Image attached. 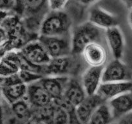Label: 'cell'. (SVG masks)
Here are the masks:
<instances>
[{"label": "cell", "instance_id": "cell-9", "mask_svg": "<svg viewBox=\"0 0 132 124\" xmlns=\"http://www.w3.org/2000/svg\"><path fill=\"white\" fill-rule=\"evenodd\" d=\"M25 99L34 111L45 108L54 102V99L40 83L39 80L27 84V92Z\"/></svg>", "mask_w": 132, "mask_h": 124}, {"label": "cell", "instance_id": "cell-23", "mask_svg": "<svg viewBox=\"0 0 132 124\" xmlns=\"http://www.w3.org/2000/svg\"><path fill=\"white\" fill-rule=\"evenodd\" d=\"M68 0H48L50 10L61 11L64 9Z\"/></svg>", "mask_w": 132, "mask_h": 124}, {"label": "cell", "instance_id": "cell-6", "mask_svg": "<svg viewBox=\"0 0 132 124\" xmlns=\"http://www.w3.org/2000/svg\"><path fill=\"white\" fill-rule=\"evenodd\" d=\"M37 40L41 42L51 58L68 56L72 54L71 36H39Z\"/></svg>", "mask_w": 132, "mask_h": 124}, {"label": "cell", "instance_id": "cell-8", "mask_svg": "<svg viewBox=\"0 0 132 124\" xmlns=\"http://www.w3.org/2000/svg\"><path fill=\"white\" fill-rule=\"evenodd\" d=\"M34 115L45 124H70L68 112L54 101L50 105L34 111Z\"/></svg>", "mask_w": 132, "mask_h": 124}, {"label": "cell", "instance_id": "cell-31", "mask_svg": "<svg viewBox=\"0 0 132 124\" xmlns=\"http://www.w3.org/2000/svg\"><path fill=\"white\" fill-rule=\"evenodd\" d=\"M7 16H8V14H6V13L5 12H3L0 10V21H2L3 20V19H5Z\"/></svg>", "mask_w": 132, "mask_h": 124}, {"label": "cell", "instance_id": "cell-16", "mask_svg": "<svg viewBox=\"0 0 132 124\" xmlns=\"http://www.w3.org/2000/svg\"><path fill=\"white\" fill-rule=\"evenodd\" d=\"M132 91V81L102 83L97 94L104 102L110 99L128 92Z\"/></svg>", "mask_w": 132, "mask_h": 124}, {"label": "cell", "instance_id": "cell-12", "mask_svg": "<svg viewBox=\"0 0 132 124\" xmlns=\"http://www.w3.org/2000/svg\"><path fill=\"white\" fill-rule=\"evenodd\" d=\"M88 21L103 30H107L119 24L117 16L104 10L99 6H95L89 12Z\"/></svg>", "mask_w": 132, "mask_h": 124}, {"label": "cell", "instance_id": "cell-28", "mask_svg": "<svg viewBox=\"0 0 132 124\" xmlns=\"http://www.w3.org/2000/svg\"><path fill=\"white\" fill-rule=\"evenodd\" d=\"M97 0H78L79 2L83 5H89L92 4L93 3L95 2Z\"/></svg>", "mask_w": 132, "mask_h": 124}, {"label": "cell", "instance_id": "cell-19", "mask_svg": "<svg viewBox=\"0 0 132 124\" xmlns=\"http://www.w3.org/2000/svg\"><path fill=\"white\" fill-rule=\"evenodd\" d=\"M72 61L70 56L52 58L47 65L41 67V74L43 76H64L70 69Z\"/></svg>", "mask_w": 132, "mask_h": 124}, {"label": "cell", "instance_id": "cell-32", "mask_svg": "<svg viewBox=\"0 0 132 124\" xmlns=\"http://www.w3.org/2000/svg\"><path fill=\"white\" fill-rule=\"evenodd\" d=\"M1 78H2L0 77V100L1 99Z\"/></svg>", "mask_w": 132, "mask_h": 124}, {"label": "cell", "instance_id": "cell-22", "mask_svg": "<svg viewBox=\"0 0 132 124\" xmlns=\"http://www.w3.org/2000/svg\"><path fill=\"white\" fill-rule=\"evenodd\" d=\"M18 0H0V10L9 14L11 12H17Z\"/></svg>", "mask_w": 132, "mask_h": 124}, {"label": "cell", "instance_id": "cell-30", "mask_svg": "<svg viewBox=\"0 0 132 124\" xmlns=\"http://www.w3.org/2000/svg\"><path fill=\"white\" fill-rule=\"evenodd\" d=\"M128 23L130 25V27L132 29V10L130 11L128 14Z\"/></svg>", "mask_w": 132, "mask_h": 124}, {"label": "cell", "instance_id": "cell-14", "mask_svg": "<svg viewBox=\"0 0 132 124\" xmlns=\"http://www.w3.org/2000/svg\"><path fill=\"white\" fill-rule=\"evenodd\" d=\"M104 67H90L83 72L81 84L87 96L97 94L102 83Z\"/></svg>", "mask_w": 132, "mask_h": 124}, {"label": "cell", "instance_id": "cell-20", "mask_svg": "<svg viewBox=\"0 0 132 124\" xmlns=\"http://www.w3.org/2000/svg\"><path fill=\"white\" fill-rule=\"evenodd\" d=\"M86 96L87 95L82 87L81 82L76 79L70 78L62 98L66 102L76 108Z\"/></svg>", "mask_w": 132, "mask_h": 124}, {"label": "cell", "instance_id": "cell-11", "mask_svg": "<svg viewBox=\"0 0 132 124\" xmlns=\"http://www.w3.org/2000/svg\"><path fill=\"white\" fill-rule=\"evenodd\" d=\"M85 61L90 67H104L108 59V53L101 43L88 45L81 52Z\"/></svg>", "mask_w": 132, "mask_h": 124}, {"label": "cell", "instance_id": "cell-29", "mask_svg": "<svg viewBox=\"0 0 132 124\" xmlns=\"http://www.w3.org/2000/svg\"><path fill=\"white\" fill-rule=\"evenodd\" d=\"M122 2L128 9L132 10V0H122Z\"/></svg>", "mask_w": 132, "mask_h": 124}, {"label": "cell", "instance_id": "cell-24", "mask_svg": "<svg viewBox=\"0 0 132 124\" xmlns=\"http://www.w3.org/2000/svg\"><path fill=\"white\" fill-rule=\"evenodd\" d=\"M119 123L120 124H132V112L121 118Z\"/></svg>", "mask_w": 132, "mask_h": 124}, {"label": "cell", "instance_id": "cell-13", "mask_svg": "<svg viewBox=\"0 0 132 124\" xmlns=\"http://www.w3.org/2000/svg\"><path fill=\"white\" fill-rule=\"evenodd\" d=\"M69 80L66 76H44L39 82L53 99L56 101L63 98Z\"/></svg>", "mask_w": 132, "mask_h": 124}, {"label": "cell", "instance_id": "cell-3", "mask_svg": "<svg viewBox=\"0 0 132 124\" xmlns=\"http://www.w3.org/2000/svg\"><path fill=\"white\" fill-rule=\"evenodd\" d=\"M102 30L88 21L74 27L71 34L72 54H81L89 44L101 43Z\"/></svg>", "mask_w": 132, "mask_h": 124}, {"label": "cell", "instance_id": "cell-27", "mask_svg": "<svg viewBox=\"0 0 132 124\" xmlns=\"http://www.w3.org/2000/svg\"><path fill=\"white\" fill-rule=\"evenodd\" d=\"M0 124H6L3 108L1 103V100H0Z\"/></svg>", "mask_w": 132, "mask_h": 124}, {"label": "cell", "instance_id": "cell-21", "mask_svg": "<svg viewBox=\"0 0 132 124\" xmlns=\"http://www.w3.org/2000/svg\"><path fill=\"white\" fill-rule=\"evenodd\" d=\"M113 120L108 103H103L93 112L87 124H111Z\"/></svg>", "mask_w": 132, "mask_h": 124}, {"label": "cell", "instance_id": "cell-15", "mask_svg": "<svg viewBox=\"0 0 132 124\" xmlns=\"http://www.w3.org/2000/svg\"><path fill=\"white\" fill-rule=\"evenodd\" d=\"M104 36L113 59H121L125 48V37L121 28L119 26L108 28L105 30Z\"/></svg>", "mask_w": 132, "mask_h": 124}, {"label": "cell", "instance_id": "cell-1", "mask_svg": "<svg viewBox=\"0 0 132 124\" xmlns=\"http://www.w3.org/2000/svg\"><path fill=\"white\" fill-rule=\"evenodd\" d=\"M50 11L48 0H21L20 17L27 32L39 33L41 23Z\"/></svg>", "mask_w": 132, "mask_h": 124}, {"label": "cell", "instance_id": "cell-26", "mask_svg": "<svg viewBox=\"0 0 132 124\" xmlns=\"http://www.w3.org/2000/svg\"><path fill=\"white\" fill-rule=\"evenodd\" d=\"M26 124H45V123L43 122L41 120H40L38 118L36 117L34 115L33 117L28 121Z\"/></svg>", "mask_w": 132, "mask_h": 124}, {"label": "cell", "instance_id": "cell-4", "mask_svg": "<svg viewBox=\"0 0 132 124\" xmlns=\"http://www.w3.org/2000/svg\"><path fill=\"white\" fill-rule=\"evenodd\" d=\"M1 98L11 105L25 99L27 84L22 81L18 72L15 74L1 78Z\"/></svg>", "mask_w": 132, "mask_h": 124}, {"label": "cell", "instance_id": "cell-18", "mask_svg": "<svg viewBox=\"0 0 132 124\" xmlns=\"http://www.w3.org/2000/svg\"><path fill=\"white\" fill-rule=\"evenodd\" d=\"M113 119L123 117L132 112V91L121 94L108 101Z\"/></svg>", "mask_w": 132, "mask_h": 124}, {"label": "cell", "instance_id": "cell-25", "mask_svg": "<svg viewBox=\"0 0 132 124\" xmlns=\"http://www.w3.org/2000/svg\"><path fill=\"white\" fill-rule=\"evenodd\" d=\"M7 32L4 29L3 27L0 25V43L4 42L7 38Z\"/></svg>", "mask_w": 132, "mask_h": 124}, {"label": "cell", "instance_id": "cell-17", "mask_svg": "<svg viewBox=\"0 0 132 124\" xmlns=\"http://www.w3.org/2000/svg\"><path fill=\"white\" fill-rule=\"evenodd\" d=\"M106 103L99 95L87 96L85 99L76 108V114L81 124H87L89 119L97 108Z\"/></svg>", "mask_w": 132, "mask_h": 124}, {"label": "cell", "instance_id": "cell-10", "mask_svg": "<svg viewBox=\"0 0 132 124\" xmlns=\"http://www.w3.org/2000/svg\"><path fill=\"white\" fill-rule=\"evenodd\" d=\"M131 77L127 66L121 59H113L104 67L102 83L131 81Z\"/></svg>", "mask_w": 132, "mask_h": 124}, {"label": "cell", "instance_id": "cell-7", "mask_svg": "<svg viewBox=\"0 0 132 124\" xmlns=\"http://www.w3.org/2000/svg\"><path fill=\"white\" fill-rule=\"evenodd\" d=\"M19 53L26 61L36 67L46 65L52 59L38 40L26 44Z\"/></svg>", "mask_w": 132, "mask_h": 124}, {"label": "cell", "instance_id": "cell-5", "mask_svg": "<svg viewBox=\"0 0 132 124\" xmlns=\"http://www.w3.org/2000/svg\"><path fill=\"white\" fill-rule=\"evenodd\" d=\"M6 124H26L34 116V110L26 99L9 104L1 98Z\"/></svg>", "mask_w": 132, "mask_h": 124}, {"label": "cell", "instance_id": "cell-2", "mask_svg": "<svg viewBox=\"0 0 132 124\" xmlns=\"http://www.w3.org/2000/svg\"><path fill=\"white\" fill-rule=\"evenodd\" d=\"M72 24V20L67 13L62 10H51L41 23L39 36H71Z\"/></svg>", "mask_w": 132, "mask_h": 124}]
</instances>
